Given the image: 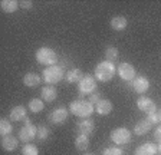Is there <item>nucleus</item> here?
<instances>
[{
    "instance_id": "f704fd0d",
    "label": "nucleus",
    "mask_w": 161,
    "mask_h": 155,
    "mask_svg": "<svg viewBox=\"0 0 161 155\" xmlns=\"http://www.w3.org/2000/svg\"><path fill=\"white\" fill-rule=\"evenodd\" d=\"M157 114H158V119H160V122H161V108L157 111Z\"/></svg>"
},
{
    "instance_id": "ddd939ff",
    "label": "nucleus",
    "mask_w": 161,
    "mask_h": 155,
    "mask_svg": "<svg viewBox=\"0 0 161 155\" xmlns=\"http://www.w3.org/2000/svg\"><path fill=\"white\" fill-rule=\"evenodd\" d=\"M27 118V109L22 105H17V106H13L12 111L9 114V119L10 121H14V122H19V121H23V119Z\"/></svg>"
},
{
    "instance_id": "0eeeda50",
    "label": "nucleus",
    "mask_w": 161,
    "mask_h": 155,
    "mask_svg": "<svg viewBox=\"0 0 161 155\" xmlns=\"http://www.w3.org/2000/svg\"><path fill=\"white\" fill-rule=\"evenodd\" d=\"M111 141L117 145H125L131 141V131L127 128H117L111 132Z\"/></svg>"
},
{
    "instance_id": "9d476101",
    "label": "nucleus",
    "mask_w": 161,
    "mask_h": 155,
    "mask_svg": "<svg viewBox=\"0 0 161 155\" xmlns=\"http://www.w3.org/2000/svg\"><path fill=\"white\" fill-rule=\"evenodd\" d=\"M137 106L141 112H145V114H151V112H157V105L153 99L147 98V96H141L137 101Z\"/></svg>"
},
{
    "instance_id": "6ab92c4d",
    "label": "nucleus",
    "mask_w": 161,
    "mask_h": 155,
    "mask_svg": "<svg viewBox=\"0 0 161 155\" xmlns=\"http://www.w3.org/2000/svg\"><path fill=\"white\" fill-rule=\"evenodd\" d=\"M135 155H158L157 145L151 144V142H144L135 149Z\"/></svg>"
},
{
    "instance_id": "20e7f679",
    "label": "nucleus",
    "mask_w": 161,
    "mask_h": 155,
    "mask_svg": "<svg viewBox=\"0 0 161 155\" xmlns=\"http://www.w3.org/2000/svg\"><path fill=\"white\" fill-rule=\"evenodd\" d=\"M35 57H36L37 63L46 65V67L47 66H53V65H56V62H58L56 52H55L52 47H47V46L39 47V49L36 51Z\"/></svg>"
},
{
    "instance_id": "7c9ffc66",
    "label": "nucleus",
    "mask_w": 161,
    "mask_h": 155,
    "mask_svg": "<svg viewBox=\"0 0 161 155\" xmlns=\"http://www.w3.org/2000/svg\"><path fill=\"white\" fill-rule=\"evenodd\" d=\"M147 119H148V121H150L153 125H155V124H158V122H160L157 112H151V114H147Z\"/></svg>"
},
{
    "instance_id": "f8f14e48",
    "label": "nucleus",
    "mask_w": 161,
    "mask_h": 155,
    "mask_svg": "<svg viewBox=\"0 0 161 155\" xmlns=\"http://www.w3.org/2000/svg\"><path fill=\"white\" fill-rule=\"evenodd\" d=\"M76 128H78V132H79V134H84V135H88V136H89V135L94 134V131H95V124L92 119L85 118V119L78 122Z\"/></svg>"
},
{
    "instance_id": "423d86ee",
    "label": "nucleus",
    "mask_w": 161,
    "mask_h": 155,
    "mask_svg": "<svg viewBox=\"0 0 161 155\" xmlns=\"http://www.w3.org/2000/svg\"><path fill=\"white\" fill-rule=\"evenodd\" d=\"M117 73L122 81H127V82H132L135 78H137L135 76V75H137L135 67L131 63H128V62H122V63L118 65L117 66Z\"/></svg>"
},
{
    "instance_id": "cd10ccee",
    "label": "nucleus",
    "mask_w": 161,
    "mask_h": 155,
    "mask_svg": "<svg viewBox=\"0 0 161 155\" xmlns=\"http://www.w3.org/2000/svg\"><path fill=\"white\" fill-rule=\"evenodd\" d=\"M22 155H39V149L33 144H26L22 149Z\"/></svg>"
},
{
    "instance_id": "393cba45",
    "label": "nucleus",
    "mask_w": 161,
    "mask_h": 155,
    "mask_svg": "<svg viewBox=\"0 0 161 155\" xmlns=\"http://www.w3.org/2000/svg\"><path fill=\"white\" fill-rule=\"evenodd\" d=\"M13 126H12V122L10 119H6V118H2L0 119V135L2 136H6V135H10Z\"/></svg>"
},
{
    "instance_id": "f257e3e1",
    "label": "nucleus",
    "mask_w": 161,
    "mask_h": 155,
    "mask_svg": "<svg viewBox=\"0 0 161 155\" xmlns=\"http://www.w3.org/2000/svg\"><path fill=\"white\" fill-rule=\"evenodd\" d=\"M95 111V105H92L89 101H85V99H75V101L70 102L69 105V112L74 114L78 118H89L91 115L94 114Z\"/></svg>"
},
{
    "instance_id": "473e14b6",
    "label": "nucleus",
    "mask_w": 161,
    "mask_h": 155,
    "mask_svg": "<svg viewBox=\"0 0 161 155\" xmlns=\"http://www.w3.org/2000/svg\"><path fill=\"white\" fill-rule=\"evenodd\" d=\"M154 139L161 144V125H158L157 128H155V131H154Z\"/></svg>"
},
{
    "instance_id": "a878e982",
    "label": "nucleus",
    "mask_w": 161,
    "mask_h": 155,
    "mask_svg": "<svg viewBox=\"0 0 161 155\" xmlns=\"http://www.w3.org/2000/svg\"><path fill=\"white\" fill-rule=\"evenodd\" d=\"M118 57H119V52H118L117 47L109 46V47H107V49H105V61L112 62V63H114Z\"/></svg>"
},
{
    "instance_id": "2f4dec72",
    "label": "nucleus",
    "mask_w": 161,
    "mask_h": 155,
    "mask_svg": "<svg viewBox=\"0 0 161 155\" xmlns=\"http://www.w3.org/2000/svg\"><path fill=\"white\" fill-rule=\"evenodd\" d=\"M32 6H33V2H32V0H23V2H20V7H22V9L29 10V9H32Z\"/></svg>"
},
{
    "instance_id": "6e6552de",
    "label": "nucleus",
    "mask_w": 161,
    "mask_h": 155,
    "mask_svg": "<svg viewBox=\"0 0 161 155\" xmlns=\"http://www.w3.org/2000/svg\"><path fill=\"white\" fill-rule=\"evenodd\" d=\"M68 116H69V108L66 106H58L49 114V121L55 125H60L66 122Z\"/></svg>"
},
{
    "instance_id": "1a4fd4ad",
    "label": "nucleus",
    "mask_w": 161,
    "mask_h": 155,
    "mask_svg": "<svg viewBox=\"0 0 161 155\" xmlns=\"http://www.w3.org/2000/svg\"><path fill=\"white\" fill-rule=\"evenodd\" d=\"M36 134H37V126H35L33 124L25 125L23 128H20L19 131V139L23 144H30L36 138Z\"/></svg>"
},
{
    "instance_id": "2eb2a0df",
    "label": "nucleus",
    "mask_w": 161,
    "mask_h": 155,
    "mask_svg": "<svg viewBox=\"0 0 161 155\" xmlns=\"http://www.w3.org/2000/svg\"><path fill=\"white\" fill-rule=\"evenodd\" d=\"M95 112L101 116H105V115H109L112 112V102L109 99H101L97 105H95Z\"/></svg>"
},
{
    "instance_id": "a211bd4d",
    "label": "nucleus",
    "mask_w": 161,
    "mask_h": 155,
    "mask_svg": "<svg viewBox=\"0 0 161 155\" xmlns=\"http://www.w3.org/2000/svg\"><path fill=\"white\" fill-rule=\"evenodd\" d=\"M85 75L82 73V71L80 69H78V67H74V69H69V71L65 73V79L68 81V83H79L80 81H82V78H84Z\"/></svg>"
},
{
    "instance_id": "bb28decb",
    "label": "nucleus",
    "mask_w": 161,
    "mask_h": 155,
    "mask_svg": "<svg viewBox=\"0 0 161 155\" xmlns=\"http://www.w3.org/2000/svg\"><path fill=\"white\" fill-rule=\"evenodd\" d=\"M50 136V129L47 128V126H37V134H36V139H39V141H46L47 138Z\"/></svg>"
},
{
    "instance_id": "39448f33",
    "label": "nucleus",
    "mask_w": 161,
    "mask_h": 155,
    "mask_svg": "<svg viewBox=\"0 0 161 155\" xmlns=\"http://www.w3.org/2000/svg\"><path fill=\"white\" fill-rule=\"evenodd\" d=\"M78 91L79 95L84 96V95H91L97 91V79H95L92 75H85L82 78V81L78 83Z\"/></svg>"
},
{
    "instance_id": "f3484780",
    "label": "nucleus",
    "mask_w": 161,
    "mask_h": 155,
    "mask_svg": "<svg viewBox=\"0 0 161 155\" xmlns=\"http://www.w3.org/2000/svg\"><path fill=\"white\" fill-rule=\"evenodd\" d=\"M127 26H128V20H127V17H124L122 14H117V16H114L111 19V27L114 30L122 32L127 29Z\"/></svg>"
},
{
    "instance_id": "c9c22d12",
    "label": "nucleus",
    "mask_w": 161,
    "mask_h": 155,
    "mask_svg": "<svg viewBox=\"0 0 161 155\" xmlns=\"http://www.w3.org/2000/svg\"><path fill=\"white\" fill-rule=\"evenodd\" d=\"M29 124H32V122H30L29 118H26V119H25V125H29Z\"/></svg>"
},
{
    "instance_id": "dca6fc26",
    "label": "nucleus",
    "mask_w": 161,
    "mask_h": 155,
    "mask_svg": "<svg viewBox=\"0 0 161 155\" xmlns=\"http://www.w3.org/2000/svg\"><path fill=\"white\" fill-rule=\"evenodd\" d=\"M17 145H19V139H17L16 136H13L12 134L6 135V136L2 138V148L7 152L14 151V149L17 148Z\"/></svg>"
},
{
    "instance_id": "c756f323",
    "label": "nucleus",
    "mask_w": 161,
    "mask_h": 155,
    "mask_svg": "<svg viewBox=\"0 0 161 155\" xmlns=\"http://www.w3.org/2000/svg\"><path fill=\"white\" fill-rule=\"evenodd\" d=\"M101 99H102V98H101V94H99V92L95 91L94 94H91V95H89V99H88V101H89L92 105H97L98 102L101 101Z\"/></svg>"
},
{
    "instance_id": "aec40b11",
    "label": "nucleus",
    "mask_w": 161,
    "mask_h": 155,
    "mask_svg": "<svg viewBox=\"0 0 161 155\" xmlns=\"http://www.w3.org/2000/svg\"><path fill=\"white\" fill-rule=\"evenodd\" d=\"M153 128V124H151L148 119H141L140 122H137L134 126V134L135 135H145L151 131Z\"/></svg>"
},
{
    "instance_id": "7ed1b4c3",
    "label": "nucleus",
    "mask_w": 161,
    "mask_h": 155,
    "mask_svg": "<svg viewBox=\"0 0 161 155\" xmlns=\"http://www.w3.org/2000/svg\"><path fill=\"white\" fill-rule=\"evenodd\" d=\"M65 78V71L60 65H53L47 66L42 72V79L46 85H56Z\"/></svg>"
},
{
    "instance_id": "5701e85b",
    "label": "nucleus",
    "mask_w": 161,
    "mask_h": 155,
    "mask_svg": "<svg viewBox=\"0 0 161 155\" xmlns=\"http://www.w3.org/2000/svg\"><path fill=\"white\" fill-rule=\"evenodd\" d=\"M0 7L4 13H14L20 7V3L17 0H2L0 2Z\"/></svg>"
},
{
    "instance_id": "412c9836",
    "label": "nucleus",
    "mask_w": 161,
    "mask_h": 155,
    "mask_svg": "<svg viewBox=\"0 0 161 155\" xmlns=\"http://www.w3.org/2000/svg\"><path fill=\"white\" fill-rule=\"evenodd\" d=\"M40 76L37 73H35V72H27L26 75L23 76V83L26 85L27 88H35V86H37V85L40 83Z\"/></svg>"
},
{
    "instance_id": "f03ea898",
    "label": "nucleus",
    "mask_w": 161,
    "mask_h": 155,
    "mask_svg": "<svg viewBox=\"0 0 161 155\" xmlns=\"http://www.w3.org/2000/svg\"><path fill=\"white\" fill-rule=\"evenodd\" d=\"M117 73V66H115L112 62H108V61H102L95 66V79L99 82H108L111 81L112 78L115 76Z\"/></svg>"
},
{
    "instance_id": "e433bc0d",
    "label": "nucleus",
    "mask_w": 161,
    "mask_h": 155,
    "mask_svg": "<svg viewBox=\"0 0 161 155\" xmlns=\"http://www.w3.org/2000/svg\"><path fill=\"white\" fill-rule=\"evenodd\" d=\"M82 155H95L94 152H85V154H82Z\"/></svg>"
},
{
    "instance_id": "c85d7f7f",
    "label": "nucleus",
    "mask_w": 161,
    "mask_h": 155,
    "mask_svg": "<svg viewBox=\"0 0 161 155\" xmlns=\"http://www.w3.org/2000/svg\"><path fill=\"white\" fill-rule=\"evenodd\" d=\"M102 155H124V151L119 148V147H109V148H105Z\"/></svg>"
},
{
    "instance_id": "4be33fe9",
    "label": "nucleus",
    "mask_w": 161,
    "mask_h": 155,
    "mask_svg": "<svg viewBox=\"0 0 161 155\" xmlns=\"http://www.w3.org/2000/svg\"><path fill=\"white\" fill-rule=\"evenodd\" d=\"M75 148L80 152H85L88 148H89V136L84 134H79L75 138Z\"/></svg>"
},
{
    "instance_id": "4468645a",
    "label": "nucleus",
    "mask_w": 161,
    "mask_h": 155,
    "mask_svg": "<svg viewBox=\"0 0 161 155\" xmlns=\"http://www.w3.org/2000/svg\"><path fill=\"white\" fill-rule=\"evenodd\" d=\"M40 98L45 102H53L58 98V89L55 86H52V85H46L40 91Z\"/></svg>"
},
{
    "instance_id": "9b49d317",
    "label": "nucleus",
    "mask_w": 161,
    "mask_h": 155,
    "mask_svg": "<svg viewBox=\"0 0 161 155\" xmlns=\"http://www.w3.org/2000/svg\"><path fill=\"white\" fill-rule=\"evenodd\" d=\"M132 89L137 94H145L150 89V79L145 76H137L132 81Z\"/></svg>"
},
{
    "instance_id": "72a5a7b5",
    "label": "nucleus",
    "mask_w": 161,
    "mask_h": 155,
    "mask_svg": "<svg viewBox=\"0 0 161 155\" xmlns=\"http://www.w3.org/2000/svg\"><path fill=\"white\" fill-rule=\"evenodd\" d=\"M157 154L161 155V144H158V147H157Z\"/></svg>"
},
{
    "instance_id": "b1692460",
    "label": "nucleus",
    "mask_w": 161,
    "mask_h": 155,
    "mask_svg": "<svg viewBox=\"0 0 161 155\" xmlns=\"http://www.w3.org/2000/svg\"><path fill=\"white\" fill-rule=\"evenodd\" d=\"M27 109L33 112V114H39L45 109V102L43 99H39V98H33L29 101V105H27Z\"/></svg>"
}]
</instances>
